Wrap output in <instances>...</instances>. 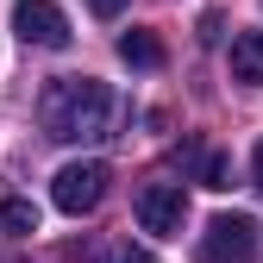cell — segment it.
Returning <instances> with one entry per match:
<instances>
[{"instance_id":"cell-2","label":"cell","mask_w":263,"mask_h":263,"mask_svg":"<svg viewBox=\"0 0 263 263\" xmlns=\"http://www.w3.org/2000/svg\"><path fill=\"white\" fill-rule=\"evenodd\" d=\"M263 251V226L251 213H213L201 232V263H257Z\"/></svg>"},{"instance_id":"cell-9","label":"cell","mask_w":263,"mask_h":263,"mask_svg":"<svg viewBox=\"0 0 263 263\" xmlns=\"http://www.w3.org/2000/svg\"><path fill=\"white\" fill-rule=\"evenodd\" d=\"M201 182L207 188H232V163H226V157H207L201 163Z\"/></svg>"},{"instance_id":"cell-5","label":"cell","mask_w":263,"mask_h":263,"mask_svg":"<svg viewBox=\"0 0 263 263\" xmlns=\"http://www.w3.org/2000/svg\"><path fill=\"white\" fill-rule=\"evenodd\" d=\"M13 31L25 44H38V50H63L76 38L69 31V13L57 7V0H13Z\"/></svg>"},{"instance_id":"cell-12","label":"cell","mask_w":263,"mask_h":263,"mask_svg":"<svg viewBox=\"0 0 263 263\" xmlns=\"http://www.w3.org/2000/svg\"><path fill=\"white\" fill-rule=\"evenodd\" d=\"M251 176H257V194H263V144H257V157H251Z\"/></svg>"},{"instance_id":"cell-3","label":"cell","mask_w":263,"mask_h":263,"mask_svg":"<svg viewBox=\"0 0 263 263\" xmlns=\"http://www.w3.org/2000/svg\"><path fill=\"white\" fill-rule=\"evenodd\" d=\"M132 213H138V226L151 238H182V226H188V188L182 182H144L138 201H132Z\"/></svg>"},{"instance_id":"cell-1","label":"cell","mask_w":263,"mask_h":263,"mask_svg":"<svg viewBox=\"0 0 263 263\" xmlns=\"http://www.w3.org/2000/svg\"><path fill=\"white\" fill-rule=\"evenodd\" d=\"M38 125L57 144H94L113 132V88L101 76H57L38 101Z\"/></svg>"},{"instance_id":"cell-7","label":"cell","mask_w":263,"mask_h":263,"mask_svg":"<svg viewBox=\"0 0 263 263\" xmlns=\"http://www.w3.org/2000/svg\"><path fill=\"white\" fill-rule=\"evenodd\" d=\"M119 57L132 63V69H163V57H170V50H163V38H157V31L132 25L125 38H119Z\"/></svg>"},{"instance_id":"cell-8","label":"cell","mask_w":263,"mask_h":263,"mask_svg":"<svg viewBox=\"0 0 263 263\" xmlns=\"http://www.w3.org/2000/svg\"><path fill=\"white\" fill-rule=\"evenodd\" d=\"M0 226H7L13 238L38 232V207H31V201H19V194H7V201H0Z\"/></svg>"},{"instance_id":"cell-11","label":"cell","mask_w":263,"mask_h":263,"mask_svg":"<svg viewBox=\"0 0 263 263\" xmlns=\"http://www.w3.org/2000/svg\"><path fill=\"white\" fill-rule=\"evenodd\" d=\"M88 13H94V19H119V13H125V0H88Z\"/></svg>"},{"instance_id":"cell-6","label":"cell","mask_w":263,"mask_h":263,"mask_svg":"<svg viewBox=\"0 0 263 263\" xmlns=\"http://www.w3.org/2000/svg\"><path fill=\"white\" fill-rule=\"evenodd\" d=\"M232 82H245V88L263 82V31H238L232 38Z\"/></svg>"},{"instance_id":"cell-4","label":"cell","mask_w":263,"mask_h":263,"mask_svg":"<svg viewBox=\"0 0 263 263\" xmlns=\"http://www.w3.org/2000/svg\"><path fill=\"white\" fill-rule=\"evenodd\" d=\"M107 182H113V170H107V163H63V170H57V182H50V201L63 207V213H94V207H101L107 201Z\"/></svg>"},{"instance_id":"cell-10","label":"cell","mask_w":263,"mask_h":263,"mask_svg":"<svg viewBox=\"0 0 263 263\" xmlns=\"http://www.w3.org/2000/svg\"><path fill=\"white\" fill-rule=\"evenodd\" d=\"M107 263H157V257H151V251H144V245H119V251H113V257H107Z\"/></svg>"}]
</instances>
